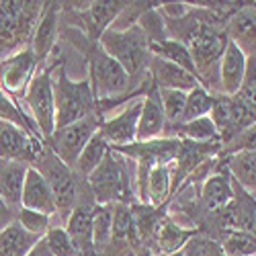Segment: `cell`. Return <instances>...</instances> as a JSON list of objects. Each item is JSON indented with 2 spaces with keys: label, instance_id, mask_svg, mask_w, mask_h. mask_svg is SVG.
<instances>
[{
  "label": "cell",
  "instance_id": "ac0fdd59",
  "mask_svg": "<svg viewBox=\"0 0 256 256\" xmlns=\"http://www.w3.org/2000/svg\"><path fill=\"white\" fill-rule=\"evenodd\" d=\"M201 201L209 211L222 213L234 201V178L222 166L201 182Z\"/></svg>",
  "mask_w": 256,
  "mask_h": 256
},
{
  "label": "cell",
  "instance_id": "5bb4252c",
  "mask_svg": "<svg viewBox=\"0 0 256 256\" xmlns=\"http://www.w3.org/2000/svg\"><path fill=\"white\" fill-rule=\"evenodd\" d=\"M58 20H60V4L58 2H46L41 16L35 25L33 37H31V52L39 60V66H46V60L54 52L56 39H58Z\"/></svg>",
  "mask_w": 256,
  "mask_h": 256
},
{
  "label": "cell",
  "instance_id": "d6986e66",
  "mask_svg": "<svg viewBox=\"0 0 256 256\" xmlns=\"http://www.w3.org/2000/svg\"><path fill=\"white\" fill-rule=\"evenodd\" d=\"M123 6L125 2H88V6L80 12L82 29L92 44H98L100 35L111 29Z\"/></svg>",
  "mask_w": 256,
  "mask_h": 256
},
{
  "label": "cell",
  "instance_id": "9c48e42d",
  "mask_svg": "<svg viewBox=\"0 0 256 256\" xmlns=\"http://www.w3.org/2000/svg\"><path fill=\"white\" fill-rule=\"evenodd\" d=\"M144 94L130 98L121 111L102 119L98 134L109 144V148H125V146H132L138 142V121H140V113H142Z\"/></svg>",
  "mask_w": 256,
  "mask_h": 256
},
{
  "label": "cell",
  "instance_id": "7402d4cb",
  "mask_svg": "<svg viewBox=\"0 0 256 256\" xmlns=\"http://www.w3.org/2000/svg\"><path fill=\"white\" fill-rule=\"evenodd\" d=\"M222 166L230 172L242 190L256 199V152H234L228 154Z\"/></svg>",
  "mask_w": 256,
  "mask_h": 256
},
{
  "label": "cell",
  "instance_id": "8d00e7d4",
  "mask_svg": "<svg viewBox=\"0 0 256 256\" xmlns=\"http://www.w3.org/2000/svg\"><path fill=\"white\" fill-rule=\"evenodd\" d=\"M27 256H52V252L48 250V246H46V242L44 240H39V244L27 254Z\"/></svg>",
  "mask_w": 256,
  "mask_h": 256
},
{
  "label": "cell",
  "instance_id": "ba28073f",
  "mask_svg": "<svg viewBox=\"0 0 256 256\" xmlns=\"http://www.w3.org/2000/svg\"><path fill=\"white\" fill-rule=\"evenodd\" d=\"M44 150V140L31 136L18 125L0 121V160L33 166Z\"/></svg>",
  "mask_w": 256,
  "mask_h": 256
},
{
  "label": "cell",
  "instance_id": "603a6c76",
  "mask_svg": "<svg viewBox=\"0 0 256 256\" xmlns=\"http://www.w3.org/2000/svg\"><path fill=\"white\" fill-rule=\"evenodd\" d=\"M39 240L44 238L33 236L14 222L4 232H0V256H27L39 244Z\"/></svg>",
  "mask_w": 256,
  "mask_h": 256
},
{
  "label": "cell",
  "instance_id": "cb8c5ba5",
  "mask_svg": "<svg viewBox=\"0 0 256 256\" xmlns=\"http://www.w3.org/2000/svg\"><path fill=\"white\" fill-rule=\"evenodd\" d=\"M109 150H111V148H109V144L102 140V136L94 134L92 140L86 144V148L82 150V154L78 156L74 168H72L76 178L78 180H86L96 170V166L102 162V158L106 156V152H109Z\"/></svg>",
  "mask_w": 256,
  "mask_h": 256
},
{
  "label": "cell",
  "instance_id": "4fadbf2b",
  "mask_svg": "<svg viewBox=\"0 0 256 256\" xmlns=\"http://www.w3.org/2000/svg\"><path fill=\"white\" fill-rule=\"evenodd\" d=\"M226 37L246 58H256V4H242L228 18Z\"/></svg>",
  "mask_w": 256,
  "mask_h": 256
},
{
  "label": "cell",
  "instance_id": "d4e9b609",
  "mask_svg": "<svg viewBox=\"0 0 256 256\" xmlns=\"http://www.w3.org/2000/svg\"><path fill=\"white\" fill-rule=\"evenodd\" d=\"M150 48H152V56L162 58V60H166V62H170V64H174V66H178V68L190 72L193 76H197L193 58H190V52L186 50L184 44H180V41L168 37L166 41H162V44H154V46H150ZM197 80H199V78H197Z\"/></svg>",
  "mask_w": 256,
  "mask_h": 256
},
{
  "label": "cell",
  "instance_id": "ffe728a7",
  "mask_svg": "<svg viewBox=\"0 0 256 256\" xmlns=\"http://www.w3.org/2000/svg\"><path fill=\"white\" fill-rule=\"evenodd\" d=\"M197 228H186L176 224L170 216H166L162 220V224L156 230L154 236V244H152V254H164V256H172L176 252H180L190 238L197 236Z\"/></svg>",
  "mask_w": 256,
  "mask_h": 256
},
{
  "label": "cell",
  "instance_id": "3957f363",
  "mask_svg": "<svg viewBox=\"0 0 256 256\" xmlns=\"http://www.w3.org/2000/svg\"><path fill=\"white\" fill-rule=\"evenodd\" d=\"M130 158L115 152L113 148L102 162L96 166L94 172L84 180L88 182L86 186L96 201V205H113V203H127L130 205V195H132V182H130Z\"/></svg>",
  "mask_w": 256,
  "mask_h": 256
},
{
  "label": "cell",
  "instance_id": "e0dca14e",
  "mask_svg": "<svg viewBox=\"0 0 256 256\" xmlns=\"http://www.w3.org/2000/svg\"><path fill=\"white\" fill-rule=\"evenodd\" d=\"M246 66L248 58L232 41H228L224 56L220 60V94L234 96L240 90L246 76Z\"/></svg>",
  "mask_w": 256,
  "mask_h": 256
},
{
  "label": "cell",
  "instance_id": "836d02e7",
  "mask_svg": "<svg viewBox=\"0 0 256 256\" xmlns=\"http://www.w3.org/2000/svg\"><path fill=\"white\" fill-rule=\"evenodd\" d=\"M172 256H224V254H222L220 242L211 240L207 236H199L197 234L195 238L188 240V244L180 252H176Z\"/></svg>",
  "mask_w": 256,
  "mask_h": 256
},
{
  "label": "cell",
  "instance_id": "6da1fadb",
  "mask_svg": "<svg viewBox=\"0 0 256 256\" xmlns=\"http://www.w3.org/2000/svg\"><path fill=\"white\" fill-rule=\"evenodd\" d=\"M98 46L106 56H111L119 64L134 82L142 84L146 80L148 66L152 60V48L138 25L123 31L106 29L98 39Z\"/></svg>",
  "mask_w": 256,
  "mask_h": 256
},
{
  "label": "cell",
  "instance_id": "4316f807",
  "mask_svg": "<svg viewBox=\"0 0 256 256\" xmlns=\"http://www.w3.org/2000/svg\"><path fill=\"white\" fill-rule=\"evenodd\" d=\"M0 121H6V123H12V125L23 127L25 132H29L31 136H35V138L41 140L37 127H35V123H33V119L23 113L20 104H18L10 94H6L2 86H0Z\"/></svg>",
  "mask_w": 256,
  "mask_h": 256
},
{
  "label": "cell",
  "instance_id": "484cf974",
  "mask_svg": "<svg viewBox=\"0 0 256 256\" xmlns=\"http://www.w3.org/2000/svg\"><path fill=\"white\" fill-rule=\"evenodd\" d=\"M113 238V205H96L92 213V240L94 254L98 256Z\"/></svg>",
  "mask_w": 256,
  "mask_h": 256
},
{
  "label": "cell",
  "instance_id": "f1b7e54d",
  "mask_svg": "<svg viewBox=\"0 0 256 256\" xmlns=\"http://www.w3.org/2000/svg\"><path fill=\"white\" fill-rule=\"evenodd\" d=\"M213 109V92H209L205 86H197L190 92H186V104L180 123H188L201 117H209Z\"/></svg>",
  "mask_w": 256,
  "mask_h": 256
},
{
  "label": "cell",
  "instance_id": "52a82bcc",
  "mask_svg": "<svg viewBox=\"0 0 256 256\" xmlns=\"http://www.w3.org/2000/svg\"><path fill=\"white\" fill-rule=\"evenodd\" d=\"M100 123H102V119L96 113H92V115L78 119L70 125L58 127L54 136L48 140L50 150L66 166L74 168L78 156L82 154L84 148H86V144L92 140L94 134H98Z\"/></svg>",
  "mask_w": 256,
  "mask_h": 256
},
{
  "label": "cell",
  "instance_id": "44dd1931",
  "mask_svg": "<svg viewBox=\"0 0 256 256\" xmlns=\"http://www.w3.org/2000/svg\"><path fill=\"white\" fill-rule=\"evenodd\" d=\"M29 168L31 166L23 162L0 160V199L8 203L14 211L20 209V195H23V184Z\"/></svg>",
  "mask_w": 256,
  "mask_h": 256
},
{
  "label": "cell",
  "instance_id": "e575fe53",
  "mask_svg": "<svg viewBox=\"0 0 256 256\" xmlns=\"http://www.w3.org/2000/svg\"><path fill=\"white\" fill-rule=\"evenodd\" d=\"M222 152L234 154V152H256V123H252L250 127H246L244 132H240L230 144H226L222 148Z\"/></svg>",
  "mask_w": 256,
  "mask_h": 256
},
{
  "label": "cell",
  "instance_id": "1f68e13d",
  "mask_svg": "<svg viewBox=\"0 0 256 256\" xmlns=\"http://www.w3.org/2000/svg\"><path fill=\"white\" fill-rule=\"evenodd\" d=\"M16 224L20 228H25L29 234H33V236L46 238V234L54 228V218L46 216V213H39V211H31V209L20 207L18 213H16Z\"/></svg>",
  "mask_w": 256,
  "mask_h": 256
},
{
  "label": "cell",
  "instance_id": "7a4b0ae2",
  "mask_svg": "<svg viewBox=\"0 0 256 256\" xmlns=\"http://www.w3.org/2000/svg\"><path fill=\"white\" fill-rule=\"evenodd\" d=\"M88 62H90V86L96 104L106 102H119L125 96L134 98L136 96V82L127 76V72L119 64L102 52L98 44H92L88 50Z\"/></svg>",
  "mask_w": 256,
  "mask_h": 256
},
{
  "label": "cell",
  "instance_id": "7c38bea8",
  "mask_svg": "<svg viewBox=\"0 0 256 256\" xmlns=\"http://www.w3.org/2000/svg\"><path fill=\"white\" fill-rule=\"evenodd\" d=\"M166 132H168V121L164 117L158 88L152 82L142 98V113H140V121H138V142L148 144V142L166 138Z\"/></svg>",
  "mask_w": 256,
  "mask_h": 256
},
{
  "label": "cell",
  "instance_id": "74e56055",
  "mask_svg": "<svg viewBox=\"0 0 256 256\" xmlns=\"http://www.w3.org/2000/svg\"><path fill=\"white\" fill-rule=\"evenodd\" d=\"M148 256H164V254H148Z\"/></svg>",
  "mask_w": 256,
  "mask_h": 256
},
{
  "label": "cell",
  "instance_id": "9a60e30c",
  "mask_svg": "<svg viewBox=\"0 0 256 256\" xmlns=\"http://www.w3.org/2000/svg\"><path fill=\"white\" fill-rule=\"evenodd\" d=\"M148 74H150L152 82L156 84V88L162 90H182V92H190L193 88L201 86V82L197 80V76H193L190 72L174 66L162 58L152 56L150 66H148Z\"/></svg>",
  "mask_w": 256,
  "mask_h": 256
},
{
  "label": "cell",
  "instance_id": "8fae6325",
  "mask_svg": "<svg viewBox=\"0 0 256 256\" xmlns=\"http://www.w3.org/2000/svg\"><path fill=\"white\" fill-rule=\"evenodd\" d=\"M96 201L92 193L88 197L80 199L76 207L72 209L70 218L66 222V232L76 248L78 256H96L94 254V240H92V213H94Z\"/></svg>",
  "mask_w": 256,
  "mask_h": 256
},
{
  "label": "cell",
  "instance_id": "83f0119b",
  "mask_svg": "<svg viewBox=\"0 0 256 256\" xmlns=\"http://www.w3.org/2000/svg\"><path fill=\"white\" fill-rule=\"evenodd\" d=\"M220 246L224 256H256V236L246 230H228Z\"/></svg>",
  "mask_w": 256,
  "mask_h": 256
},
{
  "label": "cell",
  "instance_id": "f546056e",
  "mask_svg": "<svg viewBox=\"0 0 256 256\" xmlns=\"http://www.w3.org/2000/svg\"><path fill=\"white\" fill-rule=\"evenodd\" d=\"M138 27L144 31V35L150 41V46L154 44H162L168 39V31H166V20L158 10V4H154L152 8H148L146 12H142V16L138 18Z\"/></svg>",
  "mask_w": 256,
  "mask_h": 256
},
{
  "label": "cell",
  "instance_id": "30bf717a",
  "mask_svg": "<svg viewBox=\"0 0 256 256\" xmlns=\"http://www.w3.org/2000/svg\"><path fill=\"white\" fill-rule=\"evenodd\" d=\"M37 70L39 60L31 48L20 50L0 62V86L12 98H23Z\"/></svg>",
  "mask_w": 256,
  "mask_h": 256
},
{
  "label": "cell",
  "instance_id": "277c9868",
  "mask_svg": "<svg viewBox=\"0 0 256 256\" xmlns=\"http://www.w3.org/2000/svg\"><path fill=\"white\" fill-rule=\"evenodd\" d=\"M56 96V130L96 113V100L88 80H74L60 66L54 74Z\"/></svg>",
  "mask_w": 256,
  "mask_h": 256
},
{
  "label": "cell",
  "instance_id": "5b68a950",
  "mask_svg": "<svg viewBox=\"0 0 256 256\" xmlns=\"http://www.w3.org/2000/svg\"><path fill=\"white\" fill-rule=\"evenodd\" d=\"M33 168H37L44 178L48 180L52 193H54V199H56V218H62L66 220L70 218L72 209L76 207L78 203V193H80V180L76 178L74 170L70 166L64 164L50 148H46L41 156L37 158V162L33 164Z\"/></svg>",
  "mask_w": 256,
  "mask_h": 256
},
{
  "label": "cell",
  "instance_id": "d590c367",
  "mask_svg": "<svg viewBox=\"0 0 256 256\" xmlns=\"http://www.w3.org/2000/svg\"><path fill=\"white\" fill-rule=\"evenodd\" d=\"M16 213L18 211H14L8 203H4L2 199H0V232H4L10 224L16 222Z\"/></svg>",
  "mask_w": 256,
  "mask_h": 256
},
{
  "label": "cell",
  "instance_id": "4dcf8cb0",
  "mask_svg": "<svg viewBox=\"0 0 256 256\" xmlns=\"http://www.w3.org/2000/svg\"><path fill=\"white\" fill-rule=\"evenodd\" d=\"M158 96L164 109V117L168 121V127H176L182 121L184 104H186V92L182 90H162L158 88Z\"/></svg>",
  "mask_w": 256,
  "mask_h": 256
},
{
  "label": "cell",
  "instance_id": "2e32d148",
  "mask_svg": "<svg viewBox=\"0 0 256 256\" xmlns=\"http://www.w3.org/2000/svg\"><path fill=\"white\" fill-rule=\"evenodd\" d=\"M20 207L46 213V216H52L56 220L58 209H56L54 193H52L48 180L44 178V174L33 166L27 170V176H25L23 195H20Z\"/></svg>",
  "mask_w": 256,
  "mask_h": 256
},
{
  "label": "cell",
  "instance_id": "8992f818",
  "mask_svg": "<svg viewBox=\"0 0 256 256\" xmlns=\"http://www.w3.org/2000/svg\"><path fill=\"white\" fill-rule=\"evenodd\" d=\"M29 117L33 119L41 140L48 142L56 132V96H54V70L48 66H39L29 88L23 96Z\"/></svg>",
  "mask_w": 256,
  "mask_h": 256
},
{
  "label": "cell",
  "instance_id": "d6a6232c",
  "mask_svg": "<svg viewBox=\"0 0 256 256\" xmlns=\"http://www.w3.org/2000/svg\"><path fill=\"white\" fill-rule=\"evenodd\" d=\"M48 250L52 252V256H78L76 248L68 236V232L64 226H54L44 238Z\"/></svg>",
  "mask_w": 256,
  "mask_h": 256
}]
</instances>
